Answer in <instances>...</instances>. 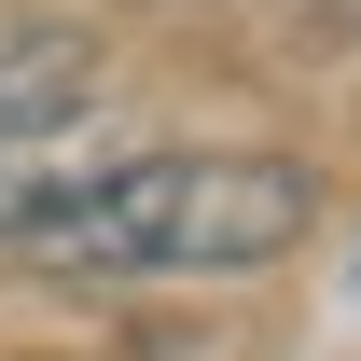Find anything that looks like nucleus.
Listing matches in <instances>:
<instances>
[{
    "label": "nucleus",
    "mask_w": 361,
    "mask_h": 361,
    "mask_svg": "<svg viewBox=\"0 0 361 361\" xmlns=\"http://www.w3.org/2000/svg\"><path fill=\"white\" fill-rule=\"evenodd\" d=\"M319 236V167L306 153H126L70 167L0 236L42 278H250Z\"/></svg>",
    "instance_id": "f257e3e1"
},
{
    "label": "nucleus",
    "mask_w": 361,
    "mask_h": 361,
    "mask_svg": "<svg viewBox=\"0 0 361 361\" xmlns=\"http://www.w3.org/2000/svg\"><path fill=\"white\" fill-rule=\"evenodd\" d=\"M84 111H97V42H70V28H14L0 42V167L70 139Z\"/></svg>",
    "instance_id": "f03ea898"
},
{
    "label": "nucleus",
    "mask_w": 361,
    "mask_h": 361,
    "mask_svg": "<svg viewBox=\"0 0 361 361\" xmlns=\"http://www.w3.org/2000/svg\"><path fill=\"white\" fill-rule=\"evenodd\" d=\"M348 292H361V236H348Z\"/></svg>",
    "instance_id": "7ed1b4c3"
}]
</instances>
